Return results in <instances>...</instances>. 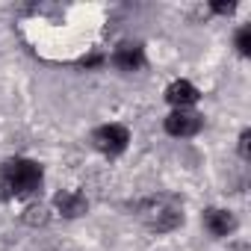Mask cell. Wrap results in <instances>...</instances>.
I'll return each instance as SVG.
<instances>
[{
	"mask_svg": "<svg viewBox=\"0 0 251 251\" xmlns=\"http://www.w3.org/2000/svg\"><path fill=\"white\" fill-rule=\"evenodd\" d=\"M166 130L172 136H195L201 130V115L198 112H189V109H175L166 118Z\"/></svg>",
	"mask_w": 251,
	"mask_h": 251,
	"instance_id": "277c9868",
	"label": "cell"
},
{
	"mask_svg": "<svg viewBox=\"0 0 251 251\" xmlns=\"http://www.w3.org/2000/svg\"><path fill=\"white\" fill-rule=\"evenodd\" d=\"M92 142H95V148H98L100 154L115 157V154H121L124 148H127L130 133H127V127H121V124H103V127L95 130Z\"/></svg>",
	"mask_w": 251,
	"mask_h": 251,
	"instance_id": "3957f363",
	"label": "cell"
},
{
	"mask_svg": "<svg viewBox=\"0 0 251 251\" xmlns=\"http://www.w3.org/2000/svg\"><path fill=\"white\" fill-rule=\"evenodd\" d=\"M136 216L145 222V227L166 233L183 222V204L175 195H148L136 204Z\"/></svg>",
	"mask_w": 251,
	"mask_h": 251,
	"instance_id": "6da1fadb",
	"label": "cell"
},
{
	"mask_svg": "<svg viewBox=\"0 0 251 251\" xmlns=\"http://www.w3.org/2000/svg\"><path fill=\"white\" fill-rule=\"evenodd\" d=\"M236 48H239V53H242V56H248V53H251V27H242V30L236 33Z\"/></svg>",
	"mask_w": 251,
	"mask_h": 251,
	"instance_id": "9c48e42d",
	"label": "cell"
},
{
	"mask_svg": "<svg viewBox=\"0 0 251 251\" xmlns=\"http://www.w3.org/2000/svg\"><path fill=\"white\" fill-rule=\"evenodd\" d=\"M42 183V166L33 160H9L0 169V195H27Z\"/></svg>",
	"mask_w": 251,
	"mask_h": 251,
	"instance_id": "7a4b0ae2",
	"label": "cell"
},
{
	"mask_svg": "<svg viewBox=\"0 0 251 251\" xmlns=\"http://www.w3.org/2000/svg\"><path fill=\"white\" fill-rule=\"evenodd\" d=\"M213 9L222 12V15H227V12H233V3H213Z\"/></svg>",
	"mask_w": 251,
	"mask_h": 251,
	"instance_id": "8fae6325",
	"label": "cell"
},
{
	"mask_svg": "<svg viewBox=\"0 0 251 251\" xmlns=\"http://www.w3.org/2000/svg\"><path fill=\"white\" fill-rule=\"evenodd\" d=\"M204 225H207V230L213 233V236H227V233H233V227H236V219L227 213V210H207L204 213Z\"/></svg>",
	"mask_w": 251,
	"mask_h": 251,
	"instance_id": "52a82bcc",
	"label": "cell"
},
{
	"mask_svg": "<svg viewBox=\"0 0 251 251\" xmlns=\"http://www.w3.org/2000/svg\"><path fill=\"white\" fill-rule=\"evenodd\" d=\"M166 100H169L172 106H177V109H186V106H192V103L198 100V89H195L189 80H175V83L166 89Z\"/></svg>",
	"mask_w": 251,
	"mask_h": 251,
	"instance_id": "5b68a950",
	"label": "cell"
},
{
	"mask_svg": "<svg viewBox=\"0 0 251 251\" xmlns=\"http://www.w3.org/2000/svg\"><path fill=\"white\" fill-rule=\"evenodd\" d=\"M112 62H115L121 71H136V68H142L145 56H142V48H139V45L124 42V45H118V48H115V53H112Z\"/></svg>",
	"mask_w": 251,
	"mask_h": 251,
	"instance_id": "8992f818",
	"label": "cell"
},
{
	"mask_svg": "<svg viewBox=\"0 0 251 251\" xmlns=\"http://www.w3.org/2000/svg\"><path fill=\"white\" fill-rule=\"evenodd\" d=\"M248 142H251V133L242 130V136H239V154H242V160H248Z\"/></svg>",
	"mask_w": 251,
	"mask_h": 251,
	"instance_id": "30bf717a",
	"label": "cell"
},
{
	"mask_svg": "<svg viewBox=\"0 0 251 251\" xmlns=\"http://www.w3.org/2000/svg\"><path fill=\"white\" fill-rule=\"evenodd\" d=\"M56 207H59V213H62V216L77 219V216H83V213H86V207H89V204H86V198H83L80 192H68V189H65V192H59V195H56Z\"/></svg>",
	"mask_w": 251,
	"mask_h": 251,
	"instance_id": "ba28073f",
	"label": "cell"
}]
</instances>
